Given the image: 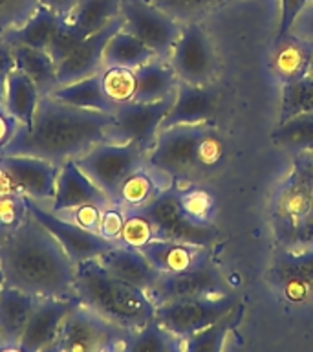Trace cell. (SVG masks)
I'll return each mask as SVG.
<instances>
[{"label":"cell","mask_w":313,"mask_h":352,"mask_svg":"<svg viewBox=\"0 0 313 352\" xmlns=\"http://www.w3.org/2000/svg\"><path fill=\"white\" fill-rule=\"evenodd\" d=\"M169 63L174 68L178 81L196 87H209L216 68V59L213 44L198 22L183 24Z\"/></svg>","instance_id":"11"},{"label":"cell","mask_w":313,"mask_h":352,"mask_svg":"<svg viewBox=\"0 0 313 352\" xmlns=\"http://www.w3.org/2000/svg\"><path fill=\"white\" fill-rule=\"evenodd\" d=\"M313 59V44L286 37L275 44V54L271 59V70L282 85L297 81L310 74Z\"/></svg>","instance_id":"25"},{"label":"cell","mask_w":313,"mask_h":352,"mask_svg":"<svg viewBox=\"0 0 313 352\" xmlns=\"http://www.w3.org/2000/svg\"><path fill=\"white\" fill-rule=\"evenodd\" d=\"M15 57V68L24 72L38 88L40 96H49L57 85V63L46 50L32 46H11Z\"/></svg>","instance_id":"28"},{"label":"cell","mask_w":313,"mask_h":352,"mask_svg":"<svg viewBox=\"0 0 313 352\" xmlns=\"http://www.w3.org/2000/svg\"><path fill=\"white\" fill-rule=\"evenodd\" d=\"M145 2L156 6L158 10L172 16L176 22L189 24V22H196L198 16L205 15L207 11L225 4L227 0H145Z\"/></svg>","instance_id":"36"},{"label":"cell","mask_w":313,"mask_h":352,"mask_svg":"<svg viewBox=\"0 0 313 352\" xmlns=\"http://www.w3.org/2000/svg\"><path fill=\"white\" fill-rule=\"evenodd\" d=\"M76 297L92 312L126 330L141 329L156 316V305L147 292L115 279L97 258L76 266Z\"/></svg>","instance_id":"3"},{"label":"cell","mask_w":313,"mask_h":352,"mask_svg":"<svg viewBox=\"0 0 313 352\" xmlns=\"http://www.w3.org/2000/svg\"><path fill=\"white\" fill-rule=\"evenodd\" d=\"M216 112V94L211 87H196L189 82H178L174 103L165 116L159 131L178 125H202L209 123Z\"/></svg>","instance_id":"18"},{"label":"cell","mask_w":313,"mask_h":352,"mask_svg":"<svg viewBox=\"0 0 313 352\" xmlns=\"http://www.w3.org/2000/svg\"><path fill=\"white\" fill-rule=\"evenodd\" d=\"M174 96L176 92L154 103L128 101V103L117 104L112 112L114 120L108 129L106 140L115 143H136L137 147L148 153L156 143L165 116L169 114L170 107L174 103Z\"/></svg>","instance_id":"9"},{"label":"cell","mask_w":313,"mask_h":352,"mask_svg":"<svg viewBox=\"0 0 313 352\" xmlns=\"http://www.w3.org/2000/svg\"><path fill=\"white\" fill-rule=\"evenodd\" d=\"M49 96L60 103L71 104L77 109L97 110V112H106V114H112L115 109V104L106 98L103 87H101L99 74L68 82V85H60Z\"/></svg>","instance_id":"27"},{"label":"cell","mask_w":313,"mask_h":352,"mask_svg":"<svg viewBox=\"0 0 313 352\" xmlns=\"http://www.w3.org/2000/svg\"><path fill=\"white\" fill-rule=\"evenodd\" d=\"M121 15L125 21V30L147 44L156 57L169 59L183 28L180 22L145 0H123Z\"/></svg>","instance_id":"10"},{"label":"cell","mask_w":313,"mask_h":352,"mask_svg":"<svg viewBox=\"0 0 313 352\" xmlns=\"http://www.w3.org/2000/svg\"><path fill=\"white\" fill-rule=\"evenodd\" d=\"M19 129H21V123L13 116L8 114L4 107H2L0 109V156L4 154L5 147L10 145V142L13 140Z\"/></svg>","instance_id":"43"},{"label":"cell","mask_w":313,"mask_h":352,"mask_svg":"<svg viewBox=\"0 0 313 352\" xmlns=\"http://www.w3.org/2000/svg\"><path fill=\"white\" fill-rule=\"evenodd\" d=\"M231 294L218 270L214 268L209 258L194 264L189 270L176 274H161L154 288L148 292V297L158 307L161 302L189 297H214Z\"/></svg>","instance_id":"13"},{"label":"cell","mask_w":313,"mask_h":352,"mask_svg":"<svg viewBox=\"0 0 313 352\" xmlns=\"http://www.w3.org/2000/svg\"><path fill=\"white\" fill-rule=\"evenodd\" d=\"M38 10V0H0V37L21 28Z\"/></svg>","instance_id":"39"},{"label":"cell","mask_w":313,"mask_h":352,"mask_svg":"<svg viewBox=\"0 0 313 352\" xmlns=\"http://www.w3.org/2000/svg\"><path fill=\"white\" fill-rule=\"evenodd\" d=\"M130 332L79 302L44 352H125Z\"/></svg>","instance_id":"6"},{"label":"cell","mask_w":313,"mask_h":352,"mask_svg":"<svg viewBox=\"0 0 313 352\" xmlns=\"http://www.w3.org/2000/svg\"><path fill=\"white\" fill-rule=\"evenodd\" d=\"M79 2L81 0H38V6H43L46 10L54 11L59 16L66 19L79 6Z\"/></svg>","instance_id":"45"},{"label":"cell","mask_w":313,"mask_h":352,"mask_svg":"<svg viewBox=\"0 0 313 352\" xmlns=\"http://www.w3.org/2000/svg\"><path fill=\"white\" fill-rule=\"evenodd\" d=\"M163 189L165 187H161L158 178L154 176V170L148 169L147 165H143L126 176L125 182L117 189L114 204L121 206L123 209L141 208Z\"/></svg>","instance_id":"31"},{"label":"cell","mask_w":313,"mask_h":352,"mask_svg":"<svg viewBox=\"0 0 313 352\" xmlns=\"http://www.w3.org/2000/svg\"><path fill=\"white\" fill-rule=\"evenodd\" d=\"M5 286V279H4V274H2V268H0V292L4 290Z\"/></svg>","instance_id":"51"},{"label":"cell","mask_w":313,"mask_h":352,"mask_svg":"<svg viewBox=\"0 0 313 352\" xmlns=\"http://www.w3.org/2000/svg\"><path fill=\"white\" fill-rule=\"evenodd\" d=\"M231 329V314L220 319L218 323L211 324L207 329L200 330L196 334L181 340V351L183 352H222L224 341Z\"/></svg>","instance_id":"37"},{"label":"cell","mask_w":313,"mask_h":352,"mask_svg":"<svg viewBox=\"0 0 313 352\" xmlns=\"http://www.w3.org/2000/svg\"><path fill=\"white\" fill-rule=\"evenodd\" d=\"M60 22H62V16L38 6V10L27 19V22H24L16 30H11L0 38L11 46H32V48H40L48 52Z\"/></svg>","instance_id":"24"},{"label":"cell","mask_w":313,"mask_h":352,"mask_svg":"<svg viewBox=\"0 0 313 352\" xmlns=\"http://www.w3.org/2000/svg\"><path fill=\"white\" fill-rule=\"evenodd\" d=\"M110 198L88 178L77 164V160H66L59 165V176L51 202L46 206L55 214L66 213L81 206H101L106 208Z\"/></svg>","instance_id":"16"},{"label":"cell","mask_w":313,"mask_h":352,"mask_svg":"<svg viewBox=\"0 0 313 352\" xmlns=\"http://www.w3.org/2000/svg\"><path fill=\"white\" fill-rule=\"evenodd\" d=\"M125 26L123 15L106 24L103 30L88 35L66 55L65 59L57 65V85H68V82L79 81L84 77L95 76L103 70V52L106 43L115 32H119Z\"/></svg>","instance_id":"15"},{"label":"cell","mask_w":313,"mask_h":352,"mask_svg":"<svg viewBox=\"0 0 313 352\" xmlns=\"http://www.w3.org/2000/svg\"><path fill=\"white\" fill-rule=\"evenodd\" d=\"M112 120V114L106 112L77 109L44 96L38 101L32 126L21 125L4 154L35 156L60 165L106 142Z\"/></svg>","instance_id":"2"},{"label":"cell","mask_w":313,"mask_h":352,"mask_svg":"<svg viewBox=\"0 0 313 352\" xmlns=\"http://www.w3.org/2000/svg\"><path fill=\"white\" fill-rule=\"evenodd\" d=\"M0 352H24L19 343H2L0 345Z\"/></svg>","instance_id":"46"},{"label":"cell","mask_w":313,"mask_h":352,"mask_svg":"<svg viewBox=\"0 0 313 352\" xmlns=\"http://www.w3.org/2000/svg\"><path fill=\"white\" fill-rule=\"evenodd\" d=\"M236 307V297L227 296L214 297H189L161 302L156 307L154 319L163 327L169 334L178 340H185L220 319L229 316Z\"/></svg>","instance_id":"8"},{"label":"cell","mask_w":313,"mask_h":352,"mask_svg":"<svg viewBox=\"0 0 313 352\" xmlns=\"http://www.w3.org/2000/svg\"><path fill=\"white\" fill-rule=\"evenodd\" d=\"M103 209L104 208H101V206H81V208L71 209V211H66V213H60V217L66 220H71L73 224L81 226L82 230L97 233Z\"/></svg>","instance_id":"41"},{"label":"cell","mask_w":313,"mask_h":352,"mask_svg":"<svg viewBox=\"0 0 313 352\" xmlns=\"http://www.w3.org/2000/svg\"><path fill=\"white\" fill-rule=\"evenodd\" d=\"M15 70V57H13V48L11 44L0 38V85L5 87V81L11 72Z\"/></svg>","instance_id":"44"},{"label":"cell","mask_w":313,"mask_h":352,"mask_svg":"<svg viewBox=\"0 0 313 352\" xmlns=\"http://www.w3.org/2000/svg\"><path fill=\"white\" fill-rule=\"evenodd\" d=\"M139 252L148 258V263L152 264L159 274L183 272V270H189L194 264L209 258L207 248L174 241H161V239H154L145 244Z\"/></svg>","instance_id":"20"},{"label":"cell","mask_w":313,"mask_h":352,"mask_svg":"<svg viewBox=\"0 0 313 352\" xmlns=\"http://www.w3.org/2000/svg\"><path fill=\"white\" fill-rule=\"evenodd\" d=\"M170 352H183V351H181V340H178V338H176L174 345H172Z\"/></svg>","instance_id":"48"},{"label":"cell","mask_w":313,"mask_h":352,"mask_svg":"<svg viewBox=\"0 0 313 352\" xmlns=\"http://www.w3.org/2000/svg\"><path fill=\"white\" fill-rule=\"evenodd\" d=\"M271 138L277 145L291 153H313V114H301L282 121Z\"/></svg>","instance_id":"32"},{"label":"cell","mask_w":313,"mask_h":352,"mask_svg":"<svg viewBox=\"0 0 313 352\" xmlns=\"http://www.w3.org/2000/svg\"><path fill=\"white\" fill-rule=\"evenodd\" d=\"M154 226L156 239L161 241L183 242L192 246L209 248L216 241L218 231L203 220L192 217L183 202V191L180 187H165L148 204L136 208Z\"/></svg>","instance_id":"5"},{"label":"cell","mask_w":313,"mask_h":352,"mask_svg":"<svg viewBox=\"0 0 313 352\" xmlns=\"http://www.w3.org/2000/svg\"><path fill=\"white\" fill-rule=\"evenodd\" d=\"M136 96L137 103H154L172 96L178 88V76L174 68L165 59L148 60L147 65L136 68Z\"/></svg>","instance_id":"23"},{"label":"cell","mask_w":313,"mask_h":352,"mask_svg":"<svg viewBox=\"0 0 313 352\" xmlns=\"http://www.w3.org/2000/svg\"><path fill=\"white\" fill-rule=\"evenodd\" d=\"M101 76V87H103L106 98L117 107L121 103L134 101L136 96V70L123 68V66H104L99 72Z\"/></svg>","instance_id":"34"},{"label":"cell","mask_w":313,"mask_h":352,"mask_svg":"<svg viewBox=\"0 0 313 352\" xmlns=\"http://www.w3.org/2000/svg\"><path fill=\"white\" fill-rule=\"evenodd\" d=\"M121 2L123 0H81L65 22L79 37L86 38L121 15Z\"/></svg>","instance_id":"29"},{"label":"cell","mask_w":313,"mask_h":352,"mask_svg":"<svg viewBox=\"0 0 313 352\" xmlns=\"http://www.w3.org/2000/svg\"><path fill=\"white\" fill-rule=\"evenodd\" d=\"M174 336L169 334L161 324L152 319L141 329L132 330L125 345V352H170Z\"/></svg>","instance_id":"35"},{"label":"cell","mask_w":313,"mask_h":352,"mask_svg":"<svg viewBox=\"0 0 313 352\" xmlns=\"http://www.w3.org/2000/svg\"><path fill=\"white\" fill-rule=\"evenodd\" d=\"M301 114H313V77L310 74L282 85L280 123Z\"/></svg>","instance_id":"33"},{"label":"cell","mask_w":313,"mask_h":352,"mask_svg":"<svg viewBox=\"0 0 313 352\" xmlns=\"http://www.w3.org/2000/svg\"><path fill=\"white\" fill-rule=\"evenodd\" d=\"M4 96H5V87L0 85V109L4 107Z\"/></svg>","instance_id":"50"},{"label":"cell","mask_w":313,"mask_h":352,"mask_svg":"<svg viewBox=\"0 0 313 352\" xmlns=\"http://www.w3.org/2000/svg\"><path fill=\"white\" fill-rule=\"evenodd\" d=\"M154 239H156V231H154L152 222L136 209H125V224H123L117 244L141 250Z\"/></svg>","instance_id":"38"},{"label":"cell","mask_w":313,"mask_h":352,"mask_svg":"<svg viewBox=\"0 0 313 352\" xmlns=\"http://www.w3.org/2000/svg\"><path fill=\"white\" fill-rule=\"evenodd\" d=\"M0 165L10 175L16 192L48 206L55 195L59 164L35 156H15L2 154Z\"/></svg>","instance_id":"14"},{"label":"cell","mask_w":313,"mask_h":352,"mask_svg":"<svg viewBox=\"0 0 313 352\" xmlns=\"http://www.w3.org/2000/svg\"><path fill=\"white\" fill-rule=\"evenodd\" d=\"M79 305L77 297L70 299H38L33 308L19 345L24 352H44L51 345L66 316Z\"/></svg>","instance_id":"17"},{"label":"cell","mask_w":313,"mask_h":352,"mask_svg":"<svg viewBox=\"0 0 313 352\" xmlns=\"http://www.w3.org/2000/svg\"><path fill=\"white\" fill-rule=\"evenodd\" d=\"M147 153L136 143L101 142L77 158L82 173L114 202L117 189L130 173L145 165Z\"/></svg>","instance_id":"7"},{"label":"cell","mask_w":313,"mask_h":352,"mask_svg":"<svg viewBox=\"0 0 313 352\" xmlns=\"http://www.w3.org/2000/svg\"><path fill=\"white\" fill-rule=\"evenodd\" d=\"M76 266L57 239L32 214L0 248L5 286L37 299L76 297Z\"/></svg>","instance_id":"1"},{"label":"cell","mask_w":313,"mask_h":352,"mask_svg":"<svg viewBox=\"0 0 313 352\" xmlns=\"http://www.w3.org/2000/svg\"><path fill=\"white\" fill-rule=\"evenodd\" d=\"M308 4V0H280V24L275 44L290 37V30L295 22L297 15L301 13L302 8Z\"/></svg>","instance_id":"42"},{"label":"cell","mask_w":313,"mask_h":352,"mask_svg":"<svg viewBox=\"0 0 313 352\" xmlns=\"http://www.w3.org/2000/svg\"><path fill=\"white\" fill-rule=\"evenodd\" d=\"M275 280L291 301H302L313 290V250L284 253L273 268Z\"/></svg>","instance_id":"21"},{"label":"cell","mask_w":313,"mask_h":352,"mask_svg":"<svg viewBox=\"0 0 313 352\" xmlns=\"http://www.w3.org/2000/svg\"><path fill=\"white\" fill-rule=\"evenodd\" d=\"M37 297L4 286L0 292V334L4 343H19L37 305Z\"/></svg>","instance_id":"22"},{"label":"cell","mask_w":313,"mask_h":352,"mask_svg":"<svg viewBox=\"0 0 313 352\" xmlns=\"http://www.w3.org/2000/svg\"><path fill=\"white\" fill-rule=\"evenodd\" d=\"M123 224H125V209L117 206V204L110 202L103 209V213H101V222H99L97 233L103 239H106V241L117 244L121 230H123Z\"/></svg>","instance_id":"40"},{"label":"cell","mask_w":313,"mask_h":352,"mask_svg":"<svg viewBox=\"0 0 313 352\" xmlns=\"http://www.w3.org/2000/svg\"><path fill=\"white\" fill-rule=\"evenodd\" d=\"M27 211L38 224H43L57 239L62 250L68 253V257L76 264L99 258L103 253L115 246V242L106 241L99 233L82 230L81 226L73 224L71 220L62 219L60 214H55L54 211H49L44 204L37 202V200L27 198Z\"/></svg>","instance_id":"12"},{"label":"cell","mask_w":313,"mask_h":352,"mask_svg":"<svg viewBox=\"0 0 313 352\" xmlns=\"http://www.w3.org/2000/svg\"><path fill=\"white\" fill-rule=\"evenodd\" d=\"M222 156L224 143L209 123L178 125L159 131L154 147L145 156V165L172 182H180L196 170L211 169Z\"/></svg>","instance_id":"4"},{"label":"cell","mask_w":313,"mask_h":352,"mask_svg":"<svg viewBox=\"0 0 313 352\" xmlns=\"http://www.w3.org/2000/svg\"><path fill=\"white\" fill-rule=\"evenodd\" d=\"M304 158H306L308 167H310V170H312V175H313V153H306L304 154Z\"/></svg>","instance_id":"47"},{"label":"cell","mask_w":313,"mask_h":352,"mask_svg":"<svg viewBox=\"0 0 313 352\" xmlns=\"http://www.w3.org/2000/svg\"><path fill=\"white\" fill-rule=\"evenodd\" d=\"M2 343H4V340H2V334H0V345H2Z\"/></svg>","instance_id":"52"},{"label":"cell","mask_w":313,"mask_h":352,"mask_svg":"<svg viewBox=\"0 0 313 352\" xmlns=\"http://www.w3.org/2000/svg\"><path fill=\"white\" fill-rule=\"evenodd\" d=\"M40 92L35 82L21 70H13L5 81L4 109L10 116H13L22 126H32L33 116L37 112Z\"/></svg>","instance_id":"26"},{"label":"cell","mask_w":313,"mask_h":352,"mask_svg":"<svg viewBox=\"0 0 313 352\" xmlns=\"http://www.w3.org/2000/svg\"><path fill=\"white\" fill-rule=\"evenodd\" d=\"M152 59H156V54L134 33L125 30V26L110 37L103 52L104 66H123V68L136 70Z\"/></svg>","instance_id":"30"},{"label":"cell","mask_w":313,"mask_h":352,"mask_svg":"<svg viewBox=\"0 0 313 352\" xmlns=\"http://www.w3.org/2000/svg\"><path fill=\"white\" fill-rule=\"evenodd\" d=\"M8 236H10V233H8V231H4V230H2V228H0V248H2V244H4L5 239H8Z\"/></svg>","instance_id":"49"},{"label":"cell","mask_w":313,"mask_h":352,"mask_svg":"<svg viewBox=\"0 0 313 352\" xmlns=\"http://www.w3.org/2000/svg\"><path fill=\"white\" fill-rule=\"evenodd\" d=\"M97 261L110 275H114L115 279L136 286L147 294L152 290L154 285L161 277L158 270L148 263V258L134 248L115 244L112 250L103 253Z\"/></svg>","instance_id":"19"}]
</instances>
